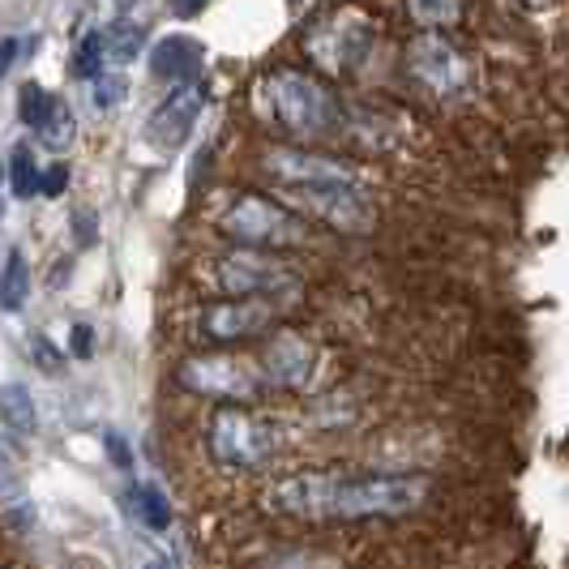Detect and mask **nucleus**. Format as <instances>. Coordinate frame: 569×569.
Masks as SVG:
<instances>
[{"mask_svg": "<svg viewBox=\"0 0 569 569\" xmlns=\"http://www.w3.org/2000/svg\"><path fill=\"white\" fill-rule=\"evenodd\" d=\"M261 171L274 176L287 189H321V184H351L360 189V171L342 163L335 154H317V150H270L261 159Z\"/></svg>", "mask_w": 569, "mask_h": 569, "instance_id": "9d476101", "label": "nucleus"}, {"mask_svg": "<svg viewBox=\"0 0 569 569\" xmlns=\"http://www.w3.org/2000/svg\"><path fill=\"white\" fill-rule=\"evenodd\" d=\"M0 420L13 428V432H22L30 437L34 425H39V411H34V399H30L27 386H0Z\"/></svg>", "mask_w": 569, "mask_h": 569, "instance_id": "6ab92c4d", "label": "nucleus"}, {"mask_svg": "<svg viewBox=\"0 0 569 569\" xmlns=\"http://www.w3.org/2000/svg\"><path fill=\"white\" fill-rule=\"evenodd\" d=\"M27 296H30V266L27 257L13 249V253L4 257V266H0V309L4 313H18L27 305Z\"/></svg>", "mask_w": 569, "mask_h": 569, "instance_id": "a211bd4d", "label": "nucleus"}, {"mask_svg": "<svg viewBox=\"0 0 569 569\" xmlns=\"http://www.w3.org/2000/svg\"><path fill=\"white\" fill-rule=\"evenodd\" d=\"M257 369L266 377V386H274V390H305L317 372L313 342L300 339L296 330H279L266 339L261 356H257Z\"/></svg>", "mask_w": 569, "mask_h": 569, "instance_id": "9b49d317", "label": "nucleus"}, {"mask_svg": "<svg viewBox=\"0 0 569 569\" xmlns=\"http://www.w3.org/2000/svg\"><path fill=\"white\" fill-rule=\"evenodd\" d=\"M522 9H543V4H552V0H518Z\"/></svg>", "mask_w": 569, "mask_h": 569, "instance_id": "72a5a7b5", "label": "nucleus"}, {"mask_svg": "<svg viewBox=\"0 0 569 569\" xmlns=\"http://www.w3.org/2000/svg\"><path fill=\"white\" fill-rule=\"evenodd\" d=\"M462 9H467V0H407V13L425 30L455 27L458 18H462Z\"/></svg>", "mask_w": 569, "mask_h": 569, "instance_id": "412c9836", "label": "nucleus"}, {"mask_svg": "<svg viewBox=\"0 0 569 569\" xmlns=\"http://www.w3.org/2000/svg\"><path fill=\"white\" fill-rule=\"evenodd\" d=\"M18 52H22V43H18V39H0V82H4V73L13 69Z\"/></svg>", "mask_w": 569, "mask_h": 569, "instance_id": "c85d7f7f", "label": "nucleus"}, {"mask_svg": "<svg viewBox=\"0 0 569 569\" xmlns=\"http://www.w3.org/2000/svg\"><path fill=\"white\" fill-rule=\"evenodd\" d=\"M73 228H78V240H94V214H90V210H78V214H73Z\"/></svg>", "mask_w": 569, "mask_h": 569, "instance_id": "2f4dec72", "label": "nucleus"}, {"mask_svg": "<svg viewBox=\"0 0 569 569\" xmlns=\"http://www.w3.org/2000/svg\"><path fill=\"white\" fill-rule=\"evenodd\" d=\"M39 176H43V168L34 163V150L13 146V154H9V189H13V198H34L39 193Z\"/></svg>", "mask_w": 569, "mask_h": 569, "instance_id": "aec40b11", "label": "nucleus"}, {"mask_svg": "<svg viewBox=\"0 0 569 569\" xmlns=\"http://www.w3.org/2000/svg\"><path fill=\"white\" fill-rule=\"evenodd\" d=\"M52 103H57V94H52V90H43L39 82H27L22 90H18V116H22V124L34 129V133H39V124L48 120Z\"/></svg>", "mask_w": 569, "mask_h": 569, "instance_id": "4be33fe9", "label": "nucleus"}, {"mask_svg": "<svg viewBox=\"0 0 569 569\" xmlns=\"http://www.w3.org/2000/svg\"><path fill=\"white\" fill-rule=\"evenodd\" d=\"M90 94H94V108H99V112H112V108H120V103L129 99V78L103 69L99 78H90Z\"/></svg>", "mask_w": 569, "mask_h": 569, "instance_id": "b1692460", "label": "nucleus"}, {"mask_svg": "<svg viewBox=\"0 0 569 569\" xmlns=\"http://www.w3.org/2000/svg\"><path fill=\"white\" fill-rule=\"evenodd\" d=\"M257 116L296 142H326L342 133V116L347 108L330 86H321L309 73L279 69L270 78L257 82Z\"/></svg>", "mask_w": 569, "mask_h": 569, "instance_id": "f03ea898", "label": "nucleus"}, {"mask_svg": "<svg viewBox=\"0 0 569 569\" xmlns=\"http://www.w3.org/2000/svg\"><path fill=\"white\" fill-rule=\"evenodd\" d=\"M206 446H210V458L219 467L257 471V467H266L270 458L283 450V437H279V428L270 425V420H257V416L240 411V407H223L210 420Z\"/></svg>", "mask_w": 569, "mask_h": 569, "instance_id": "20e7f679", "label": "nucleus"}, {"mask_svg": "<svg viewBox=\"0 0 569 569\" xmlns=\"http://www.w3.org/2000/svg\"><path fill=\"white\" fill-rule=\"evenodd\" d=\"M0 513H4V522H9L13 531H30V527H34L30 492H27V485L18 480L13 462H9L4 455H0Z\"/></svg>", "mask_w": 569, "mask_h": 569, "instance_id": "dca6fc26", "label": "nucleus"}, {"mask_svg": "<svg viewBox=\"0 0 569 569\" xmlns=\"http://www.w3.org/2000/svg\"><path fill=\"white\" fill-rule=\"evenodd\" d=\"M219 228L223 236H231L236 244H244V249H296V244H305V219L296 214V210H287L279 198H266V193H240V198L231 201L228 210H223V219H219Z\"/></svg>", "mask_w": 569, "mask_h": 569, "instance_id": "7ed1b4c3", "label": "nucleus"}, {"mask_svg": "<svg viewBox=\"0 0 569 569\" xmlns=\"http://www.w3.org/2000/svg\"><path fill=\"white\" fill-rule=\"evenodd\" d=\"M73 133H78V120H73V112H69V103L57 94V103H52L48 120L39 124V138H43V146H52V150H64V146L73 142Z\"/></svg>", "mask_w": 569, "mask_h": 569, "instance_id": "5701e85b", "label": "nucleus"}, {"mask_svg": "<svg viewBox=\"0 0 569 569\" xmlns=\"http://www.w3.org/2000/svg\"><path fill=\"white\" fill-rule=\"evenodd\" d=\"M219 283L236 300H270V296H283L300 283L296 270L279 261L274 253H261V249H236L219 261Z\"/></svg>", "mask_w": 569, "mask_h": 569, "instance_id": "1a4fd4ad", "label": "nucleus"}, {"mask_svg": "<svg viewBox=\"0 0 569 569\" xmlns=\"http://www.w3.org/2000/svg\"><path fill=\"white\" fill-rule=\"evenodd\" d=\"M146 27L142 22H112V27L103 30V52H108V64H133V60L142 57L146 48Z\"/></svg>", "mask_w": 569, "mask_h": 569, "instance_id": "f3484780", "label": "nucleus"}, {"mask_svg": "<svg viewBox=\"0 0 569 569\" xmlns=\"http://www.w3.org/2000/svg\"><path fill=\"white\" fill-rule=\"evenodd\" d=\"M69 569H103V566H99V561H90V557H73Z\"/></svg>", "mask_w": 569, "mask_h": 569, "instance_id": "473e14b6", "label": "nucleus"}, {"mask_svg": "<svg viewBox=\"0 0 569 569\" xmlns=\"http://www.w3.org/2000/svg\"><path fill=\"white\" fill-rule=\"evenodd\" d=\"M64 189H69V163L43 168V176H39V193H43V198H60Z\"/></svg>", "mask_w": 569, "mask_h": 569, "instance_id": "a878e982", "label": "nucleus"}, {"mask_svg": "<svg viewBox=\"0 0 569 569\" xmlns=\"http://www.w3.org/2000/svg\"><path fill=\"white\" fill-rule=\"evenodd\" d=\"M407 73L411 82L420 86L432 99H462L471 82H476V69L471 60L462 57L455 39H446L441 30H420L411 43H407Z\"/></svg>", "mask_w": 569, "mask_h": 569, "instance_id": "423d86ee", "label": "nucleus"}, {"mask_svg": "<svg viewBox=\"0 0 569 569\" xmlns=\"http://www.w3.org/2000/svg\"><path fill=\"white\" fill-rule=\"evenodd\" d=\"M201 108H206V86L184 82L176 86L168 99L146 116V142L159 146V150H176L193 138V124H198Z\"/></svg>", "mask_w": 569, "mask_h": 569, "instance_id": "f8f14e48", "label": "nucleus"}, {"mask_svg": "<svg viewBox=\"0 0 569 569\" xmlns=\"http://www.w3.org/2000/svg\"><path fill=\"white\" fill-rule=\"evenodd\" d=\"M274 317H279V309L270 300H223V305H210L201 313V335L214 342H240L270 330Z\"/></svg>", "mask_w": 569, "mask_h": 569, "instance_id": "ddd939ff", "label": "nucleus"}, {"mask_svg": "<svg viewBox=\"0 0 569 569\" xmlns=\"http://www.w3.org/2000/svg\"><path fill=\"white\" fill-rule=\"evenodd\" d=\"M279 198H283L287 210H300V214H309V219L335 231H347V236L369 231L372 223L369 198L360 189H351V184H321V189H287V184H279Z\"/></svg>", "mask_w": 569, "mask_h": 569, "instance_id": "6e6552de", "label": "nucleus"}, {"mask_svg": "<svg viewBox=\"0 0 569 569\" xmlns=\"http://www.w3.org/2000/svg\"><path fill=\"white\" fill-rule=\"evenodd\" d=\"M103 64H108V52H103V30H90V34H82V43H78L73 69H78L82 78H99V73H103Z\"/></svg>", "mask_w": 569, "mask_h": 569, "instance_id": "393cba45", "label": "nucleus"}, {"mask_svg": "<svg viewBox=\"0 0 569 569\" xmlns=\"http://www.w3.org/2000/svg\"><path fill=\"white\" fill-rule=\"evenodd\" d=\"M210 0H168V9L176 13V18H193V13H201Z\"/></svg>", "mask_w": 569, "mask_h": 569, "instance_id": "7c9ffc66", "label": "nucleus"}, {"mask_svg": "<svg viewBox=\"0 0 569 569\" xmlns=\"http://www.w3.org/2000/svg\"><path fill=\"white\" fill-rule=\"evenodd\" d=\"M34 356H39V369H48V372L60 365V356L52 351V342L48 339H34Z\"/></svg>", "mask_w": 569, "mask_h": 569, "instance_id": "c756f323", "label": "nucleus"}, {"mask_svg": "<svg viewBox=\"0 0 569 569\" xmlns=\"http://www.w3.org/2000/svg\"><path fill=\"white\" fill-rule=\"evenodd\" d=\"M377 43V22H372L365 9H335V13H321L313 27L305 30V48L309 57L330 69V73H351L356 64H365Z\"/></svg>", "mask_w": 569, "mask_h": 569, "instance_id": "39448f33", "label": "nucleus"}, {"mask_svg": "<svg viewBox=\"0 0 569 569\" xmlns=\"http://www.w3.org/2000/svg\"><path fill=\"white\" fill-rule=\"evenodd\" d=\"M69 347H73V356H78V360H86V356L94 351V330H90V326H73V339H69Z\"/></svg>", "mask_w": 569, "mask_h": 569, "instance_id": "bb28decb", "label": "nucleus"}, {"mask_svg": "<svg viewBox=\"0 0 569 569\" xmlns=\"http://www.w3.org/2000/svg\"><path fill=\"white\" fill-rule=\"evenodd\" d=\"M428 497L425 476L407 471H296L266 492V506L287 518L309 522H360V518H399L420 510Z\"/></svg>", "mask_w": 569, "mask_h": 569, "instance_id": "f257e3e1", "label": "nucleus"}, {"mask_svg": "<svg viewBox=\"0 0 569 569\" xmlns=\"http://www.w3.org/2000/svg\"><path fill=\"white\" fill-rule=\"evenodd\" d=\"M201 64V43L193 34H163L150 48V73L159 82H193V69Z\"/></svg>", "mask_w": 569, "mask_h": 569, "instance_id": "4468645a", "label": "nucleus"}, {"mask_svg": "<svg viewBox=\"0 0 569 569\" xmlns=\"http://www.w3.org/2000/svg\"><path fill=\"white\" fill-rule=\"evenodd\" d=\"M142 569H171V566H168V561H146Z\"/></svg>", "mask_w": 569, "mask_h": 569, "instance_id": "f704fd0d", "label": "nucleus"}, {"mask_svg": "<svg viewBox=\"0 0 569 569\" xmlns=\"http://www.w3.org/2000/svg\"><path fill=\"white\" fill-rule=\"evenodd\" d=\"M176 377L184 390L219 402H253L270 390L261 369L253 360H240V356H193L180 365Z\"/></svg>", "mask_w": 569, "mask_h": 569, "instance_id": "0eeeda50", "label": "nucleus"}, {"mask_svg": "<svg viewBox=\"0 0 569 569\" xmlns=\"http://www.w3.org/2000/svg\"><path fill=\"white\" fill-rule=\"evenodd\" d=\"M124 506H129V513L142 522L146 531H168L171 527V501L168 492L159 485H150V480H138V485H129V492H124Z\"/></svg>", "mask_w": 569, "mask_h": 569, "instance_id": "2eb2a0df", "label": "nucleus"}, {"mask_svg": "<svg viewBox=\"0 0 569 569\" xmlns=\"http://www.w3.org/2000/svg\"><path fill=\"white\" fill-rule=\"evenodd\" d=\"M103 441H108V455H112L116 467H120V471H129V467H133V458H129V446L120 441V432H108Z\"/></svg>", "mask_w": 569, "mask_h": 569, "instance_id": "cd10ccee", "label": "nucleus"}]
</instances>
